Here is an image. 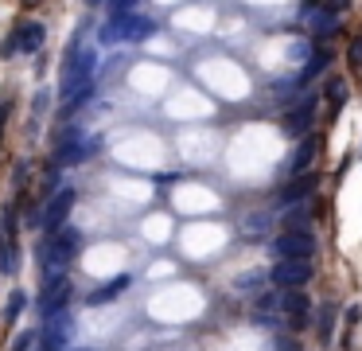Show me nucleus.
<instances>
[{
  "label": "nucleus",
  "instance_id": "nucleus-8",
  "mask_svg": "<svg viewBox=\"0 0 362 351\" xmlns=\"http://www.w3.org/2000/svg\"><path fill=\"white\" fill-rule=\"evenodd\" d=\"M335 316H339L335 304H324V308H319V324H315V332H319V343H331V328H335Z\"/></svg>",
  "mask_w": 362,
  "mask_h": 351
},
{
  "label": "nucleus",
  "instance_id": "nucleus-1",
  "mask_svg": "<svg viewBox=\"0 0 362 351\" xmlns=\"http://www.w3.org/2000/svg\"><path fill=\"white\" fill-rule=\"evenodd\" d=\"M273 254L292 258V262H312V254H315V238L308 234V230H289V234H280L277 242H273Z\"/></svg>",
  "mask_w": 362,
  "mask_h": 351
},
{
  "label": "nucleus",
  "instance_id": "nucleus-5",
  "mask_svg": "<svg viewBox=\"0 0 362 351\" xmlns=\"http://www.w3.org/2000/svg\"><path fill=\"white\" fill-rule=\"evenodd\" d=\"M315 122V98H308V102H300V109L296 113H289V122H285V129L289 133H308Z\"/></svg>",
  "mask_w": 362,
  "mask_h": 351
},
{
  "label": "nucleus",
  "instance_id": "nucleus-4",
  "mask_svg": "<svg viewBox=\"0 0 362 351\" xmlns=\"http://www.w3.org/2000/svg\"><path fill=\"white\" fill-rule=\"evenodd\" d=\"M324 98H327V106H331V113H339V109L347 106V98H350V82L339 78V74H331V78L324 82Z\"/></svg>",
  "mask_w": 362,
  "mask_h": 351
},
{
  "label": "nucleus",
  "instance_id": "nucleus-9",
  "mask_svg": "<svg viewBox=\"0 0 362 351\" xmlns=\"http://www.w3.org/2000/svg\"><path fill=\"white\" fill-rule=\"evenodd\" d=\"M347 67L350 71H362V36H354L347 43Z\"/></svg>",
  "mask_w": 362,
  "mask_h": 351
},
{
  "label": "nucleus",
  "instance_id": "nucleus-10",
  "mask_svg": "<svg viewBox=\"0 0 362 351\" xmlns=\"http://www.w3.org/2000/svg\"><path fill=\"white\" fill-rule=\"evenodd\" d=\"M308 218H312V215H308V203H304V207H292V211H289V227L292 230H304V223H308Z\"/></svg>",
  "mask_w": 362,
  "mask_h": 351
},
{
  "label": "nucleus",
  "instance_id": "nucleus-3",
  "mask_svg": "<svg viewBox=\"0 0 362 351\" xmlns=\"http://www.w3.org/2000/svg\"><path fill=\"white\" fill-rule=\"evenodd\" d=\"M285 313H289L292 328H304V324H308V313H312V304H308V297H304L300 289H289V297H285Z\"/></svg>",
  "mask_w": 362,
  "mask_h": 351
},
{
  "label": "nucleus",
  "instance_id": "nucleus-6",
  "mask_svg": "<svg viewBox=\"0 0 362 351\" xmlns=\"http://www.w3.org/2000/svg\"><path fill=\"white\" fill-rule=\"evenodd\" d=\"M315 152H319V137H308L300 148H296V160H292V168L296 172H308L315 164Z\"/></svg>",
  "mask_w": 362,
  "mask_h": 351
},
{
  "label": "nucleus",
  "instance_id": "nucleus-7",
  "mask_svg": "<svg viewBox=\"0 0 362 351\" xmlns=\"http://www.w3.org/2000/svg\"><path fill=\"white\" fill-rule=\"evenodd\" d=\"M312 188H315V176H296V180L289 183V188H285V192H280V199H285V203H292V199H304V195H312Z\"/></svg>",
  "mask_w": 362,
  "mask_h": 351
},
{
  "label": "nucleus",
  "instance_id": "nucleus-2",
  "mask_svg": "<svg viewBox=\"0 0 362 351\" xmlns=\"http://www.w3.org/2000/svg\"><path fill=\"white\" fill-rule=\"evenodd\" d=\"M273 281L285 285V289H304L312 281V262H292V258H280L277 269H273Z\"/></svg>",
  "mask_w": 362,
  "mask_h": 351
}]
</instances>
